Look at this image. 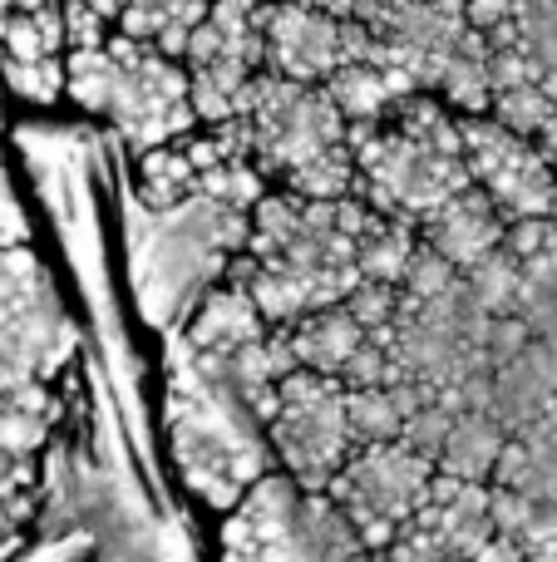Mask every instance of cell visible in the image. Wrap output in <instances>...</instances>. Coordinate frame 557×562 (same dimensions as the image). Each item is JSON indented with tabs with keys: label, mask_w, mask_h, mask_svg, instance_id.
I'll return each mask as SVG.
<instances>
[{
	"label": "cell",
	"mask_w": 557,
	"mask_h": 562,
	"mask_svg": "<svg viewBox=\"0 0 557 562\" xmlns=\"http://www.w3.org/2000/svg\"><path fill=\"white\" fill-rule=\"evenodd\" d=\"M223 562H375L326 488L266 474L223 533Z\"/></svg>",
	"instance_id": "cell-5"
},
{
	"label": "cell",
	"mask_w": 557,
	"mask_h": 562,
	"mask_svg": "<svg viewBox=\"0 0 557 562\" xmlns=\"http://www.w3.org/2000/svg\"><path fill=\"white\" fill-rule=\"evenodd\" d=\"M375 45L365 20H341L306 0H266V65L272 75L326 85L341 65L365 59Z\"/></svg>",
	"instance_id": "cell-10"
},
{
	"label": "cell",
	"mask_w": 557,
	"mask_h": 562,
	"mask_svg": "<svg viewBox=\"0 0 557 562\" xmlns=\"http://www.w3.org/2000/svg\"><path fill=\"white\" fill-rule=\"evenodd\" d=\"M434 479H440V464L424 449H414L410 439H375V445L351 449V459L336 469L326 494L341 504V514L355 524L365 548L380 553L414 518V508L430 498Z\"/></svg>",
	"instance_id": "cell-7"
},
{
	"label": "cell",
	"mask_w": 557,
	"mask_h": 562,
	"mask_svg": "<svg viewBox=\"0 0 557 562\" xmlns=\"http://www.w3.org/2000/svg\"><path fill=\"white\" fill-rule=\"evenodd\" d=\"M266 439L292 479L311 488H326L336 469L351 459L355 429H351V385L321 370L296 366L282 375L266 409Z\"/></svg>",
	"instance_id": "cell-6"
},
{
	"label": "cell",
	"mask_w": 557,
	"mask_h": 562,
	"mask_svg": "<svg viewBox=\"0 0 557 562\" xmlns=\"http://www.w3.org/2000/svg\"><path fill=\"white\" fill-rule=\"evenodd\" d=\"M65 89L84 109L114 119L118 134L144 154L168 138H183L197 124L193 75L158 45L134 35H114L104 45L75 49L65 65Z\"/></svg>",
	"instance_id": "cell-3"
},
{
	"label": "cell",
	"mask_w": 557,
	"mask_h": 562,
	"mask_svg": "<svg viewBox=\"0 0 557 562\" xmlns=\"http://www.w3.org/2000/svg\"><path fill=\"white\" fill-rule=\"evenodd\" d=\"M15 0H0V35H5V25H10V15H15Z\"/></svg>",
	"instance_id": "cell-18"
},
{
	"label": "cell",
	"mask_w": 557,
	"mask_h": 562,
	"mask_svg": "<svg viewBox=\"0 0 557 562\" xmlns=\"http://www.w3.org/2000/svg\"><path fill=\"white\" fill-rule=\"evenodd\" d=\"M272 330V321L262 316L257 296L247 291V281L227 277V286L207 291L197 301V316L187 326V350L193 356H227V350L247 346V340H262Z\"/></svg>",
	"instance_id": "cell-12"
},
{
	"label": "cell",
	"mask_w": 557,
	"mask_h": 562,
	"mask_svg": "<svg viewBox=\"0 0 557 562\" xmlns=\"http://www.w3.org/2000/svg\"><path fill=\"white\" fill-rule=\"evenodd\" d=\"M232 119L247 134L252 164L262 173H276L296 193L351 198L361 188L351 154V119L326 94V85L316 89L286 75H257Z\"/></svg>",
	"instance_id": "cell-2"
},
{
	"label": "cell",
	"mask_w": 557,
	"mask_h": 562,
	"mask_svg": "<svg viewBox=\"0 0 557 562\" xmlns=\"http://www.w3.org/2000/svg\"><path fill=\"white\" fill-rule=\"evenodd\" d=\"M351 154H355V193L375 213L405 217L420 227L424 213L474 183L469 154H464V128L434 94L414 89L390 114L351 124Z\"/></svg>",
	"instance_id": "cell-1"
},
{
	"label": "cell",
	"mask_w": 557,
	"mask_h": 562,
	"mask_svg": "<svg viewBox=\"0 0 557 562\" xmlns=\"http://www.w3.org/2000/svg\"><path fill=\"white\" fill-rule=\"evenodd\" d=\"M15 5H20V10H30V5H45V0H15Z\"/></svg>",
	"instance_id": "cell-19"
},
{
	"label": "cell",
	"mask_w": 557,
	"mask_h": 562,
	"mask_svg": "<svg viewBox=\"0 0 557 562\" xmlns=\"http://www.w3.org/2000/svg\"><path fill=\"white\" fill-rule=\"evenodd\" d=\"M5 79L20 99L49 104V99L65 89V65H59V55H49V59H10L5 55Z\"/></svg>",
	"instance_id": "cell-15"
},
{
	"label": "cell",
	"mask_w": 557,
	"mask_h": 562,
	"mask_svg": "<svg viewBox=\"0 0 557 562\" xmlns=\"http://www.w3.org/2000/svg\"><path fill=\"white\" fill-rule=\"evenodd\" d=\"M65 45H69L65 5H55V0L30 5V10H15L10 25H5V35H0V49H5L10 59H49V55H59Z\"/></svg>",
	"instance_id": "cell-14"
},
{
	"label": "cell",
	"mask_w": 557,
	"mask_h": 562,
	"mask_svg": "<svg viewBox=\"0 0 557 562\" xmlns=\"http://www.w3.org/2000/svg\"><path fill=\"white\" fill-rule=\"evenodd\" d=\"M89 5H94V10H99V15L118 20V15H124V5H128V0H89Z\"/></svg>",
	"instance_id": "cell-17"
},
{
	"label": "cell",
	"mask_w": 557,
	"mask_h": 562,
	"mask_svg": "<svg viewBox=\"0 0 557 562\" xmlns=\"http://www.w3.org/2000/svg\"><path fill=\"white\" fill-rule=\"evenodd\" d=\"M459 128H464V154H469L474 183L499 203V213L509 223L557 213V168L538 148V138L499 124L493 114H464Z\"/></svg>",
	"instance_id": "cell-9"
},
{
	"label": "cell",
	"mask_w": 557,
	"mask_h": 562,
	"mask_svg": "<svg viewBox=\"0 0 557 562\" xmlns=\"http://www.w3.org/2000/svg\"><path fill=\"white\" fill-rule=\"evenodd\" d=\"M257 425L262 415L227 385L213 360L197 356V366L173 370L178 459L213 504H232L252 479H266V445L257 439Z\"/></svg>",
	"instance_id": "cell-4"
},
{
	"label": "cell",
	"mask_w": 557,
	"mask_h": 562,
	"mask_svg": "<svg viewBox=\"0 0 557 562\" xmlns=\"http://www.w3.org/2000/svg\"><path fill=\"white\" fill-rule=\"evenodd\" d=\"M207 10H213V0H128L118 30L158 45L163 55H187V40L203 25Z\"/></svg>",
	"instance_id": "cell-13"
},
{
	"label": "cell",
	"mask_w": 557,
	"mask_h": 562,
	"mask_svg": "<svg viewBox=\"0 0 557 562\" xmlns=\"http://www.w3.org/2000/svg\"><path fill=\"white\" fill-rule=\"evenodd\" d=\"M538 148H543V154H548V164L557 168V109H553V119H548V124L538 128Z\"/></svg>",
	"instance_id": "cell-16"
},
{
	"label": "cell",
	"mask_w": 557,
	"mask_h": 562,
	"mask_svg": "<svg viewBox=\"0 0 557 562\" xmlns=\"http://www.w3.org/2000/svg\"><path fill=\"white\" fill-rule=\"evenodd\" d=\"M420 243L440 252L444 262H454L459 272H469L474 262H484L509 243V217L499 213V203L479 183H469L420 217Z\"/></svg>",
	"instance_id": "cell-11"
},
{
	"label": "cell",
	"mask_w": 557,
	"mask_h": 562,
	"mask_svg": "<svg viewBox=\"0 0 557 562\" xmlns=\"http://www.w3.org/2000/svg\"><path fill=\"white\" fill-rule=\"evenodd\" d=\"M493 543H499L493 488L479 479L440 474L430 498L395 533V543L375 553V562H469Z\"/></svg>",
	"instance_id": "cell-8"
}]
</instances>
